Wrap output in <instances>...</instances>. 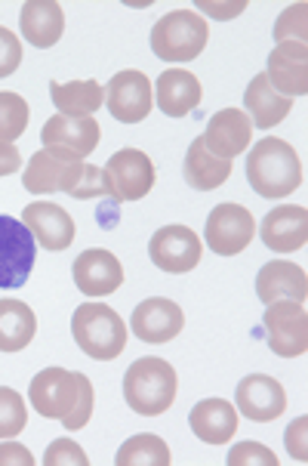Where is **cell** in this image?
Masks as SVG:
<instances>
[{"label":"cell","mask_w":308,"mask_h":466,"mask_svg":"<svg viewBox=\"0 0 308 466\" xmlns=\"http://www.w3.org/2000/svg\"><path fill=\"white\" fill-rule=\"evenodd\" d=\"M28 399L37 414L50 417V420H62L68 432L84 430L93 417V405H96L90 377L65 368H44L31 380Z\"/></svg>","instance_id":"1"},{"label":"cell","mask_w":308,"mask_h":466,"mask_svg":"<svg viewBox=\"0 0 308 466\" xmlns=\"http://www.w3.org/2000/svg\"><path fill=\"white\" fill-rule=\"evenodd\" d=\"M247 183L263 198H287L303 186V161L296 148L278 137H265L247 155Z\"/></svg>","instance_id":"2"},{"label":"cell","mask_w":308,"mask_h":466,"mask_svg":"<svg viewBox=\"0 0 308 466\" xmlns=\"http://www.w3.org/2000/svg\"><path fill=\"white\" fill-rule=\"evenodd\" d=\"M176 392L179 377L167 359H154V355L136 359L124 374V399L142 417H157L173 408Z\"/></svg>","instance_id":"3"},{"label":"cell","mask_w":308,"mask_h":466,"mask_svg":"<svg viewBox=\"0 0 308 466\" xmlns=\"http://www.w3.org/2000/svg\"><path fill=\"white\" fill-rule=\"evenodd\" d=\"M71 334L75 343L86 359L93 361H112L126 350V330L124 319L105 303H81L71 315Z\"/></svg>","instance_id":"4"},{"label":"cell","mask_w":308,"mask_h":466,"mask_svg":"<svg viewBox=\"0 0 308 466\" xmlns=\"http://www.w3.org/2000/svg\"><path fill=\"white\" fill-rule=\"evenodd\" d=\"M207 37H210V28L201 13L173 10L154 22L152 50L161 62H192L204 53Z\"/></svg>","instance_id":"5"},{"label":"cell","mask_w":308,"mask_h":466,"mask_svg":"<svg viewBox=\"0 0 308 466\" xmlns=\"http://www.w3.org/2000/svg\"><path fill=\"white\" fill-rule=\"evenodd\" d=\"M263 325L268 330V350L281 359H299L308 350V315L303 303L293 299H278V303H268L263 315Z\"/></svg>","instance_id":"6"},{"label":"cell","mask_w":308,"mask_h":466,"mask_svg":"<svg viewBox=\"0 0 308 466\" xmlns=\"http://www.w3.org/2000/svg\"><path fill=\"white\" fill-rule=\"evenodd\" d=\"M35 235L15 217L0 213V288H22L35 268Z\"/></svg>","instance_id":"7"},{"label":"cell","mask_w":308,"mask_h":466,"mask_svg":"<svg viewBox=\"0 0 308 466\" xmlns=\"http://www.w3.org/2000/svg\"><path fill=\"white\" fill-rule=\"evenodd\" d=\"M253 235H256V219L241 204H219V208H213L207 226H204V241L219 257H238L241 250H247Z\"/></svg>","instance_id":"8"},{"label":"cell","mask_w":308,"mask_h":466,"mask_svg":"<svg viewBox=\"0 0 308 466\" xmlns=\"http://www.w3.org/2000/svg\"><path fill=\"white\" fill-rule=\"evenodd\" d=\"M148 257L161 272L185 275L204 259V241L188 226H164L148 241Z\"/></svg>","instance_id":"9"},{"label":"cell","mask_w":308,"mask_h":466,"mask_svg":"<svg viewBox=\"0 0 308 466\" xmlns=\"http://www.w3.org/2000/svg\"><path fill=\"white\" fill-rule=\"evenodd\" d=\"M105 106L114 121L121 124H139L145 121L154 106V86L148 75L136 68L117 71L112 81L105 84Z\"/></svg>","instance_id":"10"},{"label":"cell","mask_w":308,"mask_h":466,"mask_svg":"<svg viewBox=\"0 0 308 466\" xmlns=\"http://www.w3.org/2000/svg\"><path fill=\"white\" fill-rule=\"evenodd\" d=\"M102 170H105L108 183H112L114 201H121V204L142 201L154 188V179H157L154 161L145 152H139V148H121V152H114Z\"/></svg>","instance_id":"11"},{"label":"cell","mask_w":308,"mask_h":466,"mask_svg":"<svg viewBox=\"0 0 308 466\" xmlns=\"http://www.w3.org/2000/svg\"><path fill=\"white\" fill-rule=\"evenodd\" d=\"M81 157L59 152V148H41V152L31 155L22 186L31 195H53V192H71L75 177L81 170Z\"/></svg>","instance_id":"12"},{"label":"cell","mask_w":308,"mask_h":466,"mask_svg":"<svg viewBox=\"0 0 308 466\" xmlns=\"http://www.w3.org/2000/svg\"><path fill=\"white\" fill-rule=\"evenodd\" d=\"M183 328H185L183 306L173 303L167 297H152L145 303H139L130 319V330L142 343H170V339L183 334Z\"/></svg>","instance_id":"13"},{"label":"cell","mask_w":308,"mask_h":466,"mask_svg":"<svg viewBox=\"0 0 308 466\" xmlns=\"http://www.w3.org/2000/svg\"><path fill=\"white\" fill-rule=\"evenodd\" d=\"M253 139V124L243 108H223V112H216L207 121V130H204V148H207L210 155L223 157V161H232V157H238L247 152Z\"/></svg>","instance_id":"14"},{"label":"cell","mask_w":308,"mask_h":466,"mask_svg":"<svg viewBox=\"0 0 308 466\" xmlns=\"http://www.w3.org/2000/svg\"><path fill=\"white\" fill-rule=\"evenodd\" d=\"M238 410L253 423H272L287 410V392L268 374H250L238 383Z\"/></svg>","instance_id":"15"},{"label":"cell","mask_w":308,"mask_h":466,"mask_svg":"<svg viewBox=\"0 0 308 466\" xmlns=\"http://www.w3.org/2000/svg\"><path fill=\"white\" fill-rule=\"evenodd\" d=\"M102 137V127L96 117H71V115H53L50 121L44 124V148H59V152H68L75 157H84L96 152Z\"/></svg>","instance_id":"16"},{"label":"cell","mask_w":308,"mask_h":466,"mask_svg":"<svg viewBox=\"0 0 308 466\" xmlns=\"http://www.w3.org/2000/svg\"><path fill=\"white\" fill-rule=\"evenodd\" d=\"M265 77L274 90L287 99L305 96L308 93V46L303 41H283L268 56Z\"/></svg>","instance_id":"17"},{"label":"cell","mask_w":308,"mask_h":466,"mask_svg":"<svg viewBox=\"0 0 308 466\" xmlns=\"http://www.w3.org/2000/svg\"><path fill=\"white\" fill-rule=\"evenodd\" d=\"M75 284L86 297H108L124 284V266L112 250L90 248L75 259Z\"/></svg>","instance_id":"18"},{"label":"cell","mask_w":308,"mask_h":466,"mask_svg":"<svg viewBox=\"0 0 308 466\" xmlns=\"http://www.w3.org/2000/svg\"><path fill=\"white\" fill-rule=\"evenodd\" d=\"M22 223L28 226V232L35 235V241L41 244V248L53 250V254L68 250L71 241H75V235H77L71 213L65 208H59V204H50V201L28 204L25 213H22Z\"/></svg>","instance_id":"19"},{"label":"cell","mask_w":308,"mask_h":466,"mask_svg":"<svg viewBox=\"0 0 308 466\" xmlns=\"http://www.w3.org/2000/svg\"><path fill=\"white\" fill-rule=\"evenodd\" d=\"M263 244L274 254H293L303 250L308 241V213L305 208L296 204H283V208L268 210V217L263 219Z\"/></svg>","instance_id":"20"},{"label":"cell","mask_w":308,"mask_h":466,"mask_svg":"<svg viewBox=\"0 0 308 466\" xmlns=\"http://www.w3.org/2000/svg\"><path fill=\"white\" fill-rule=\"evenodd\" d=\"M152 86H154L157 108L170 117H183L188 112H194L204 99L201 81L188 68H167Z\"/></svg>","instance_id":"21"},{"label":"cell","mask_w":308,"mask_h":466,"mask_svg":"<svg viewBox=\"0 0 308 466\" xmlns=\"http://www.w3.org/2000/svg\"><path fill=\"white\" fill-rule=\"evenodd\" d=\"M256 297L263 303H278V299H293V303H305L308 297V279L305 268L287 259H272L268 266L259 268L256 275Z\"/></svg>","instance_id":"22"},{"label":"cell","mask_w":308,"mask_h":466,"mask_svg":"<svg viewBox=\"0 0 308 466\" xmlns=\"http://www.w3.org/2000/svg\"><path fill=\"white\" fill-rule=\"evenodd\" d=\"M22 37L37 46V50H50L59 44L62 31H65V13L56 0H28L19 13Z\"/></svg>","instance_id":"23"},{"label":"cell","mask_w":308,"mask_h":466,"mask_svg":"<svg viewBox=\"0 0 308 466\" xmlns=\"http://www.w3.org/2000/svg\"><path fill=\"white\" fill-rule=\"evenodd\" d=\"M188 423H192V432L201 441L225 445L238 432V410H234V405H228L225 399H204L192 408Z\"/></svg>","instance_id":"24"},{"label":"cell","mask_w":308,"mask_h":466,"mask_svg":"<svg viewBox=\"0 0 308 466\" xmlns=\"http://www.w3.org/2000/svg\"><path fill=\"white\" fill-rule=\"evenodd\" d=\"M243 112H247L250 124L259 130H272L278 127V124L283 121V117L290 115V108H293V99L281 96L278 90L272 86V81L263 75H256L247 86V93H243Z\"/></svg>","instance_id":"25"},{"label":"cell","mask_w":308,"mask_h":466,"mask_svg":"<svg viewBox=\"0 0 308 466\" xmlns=\"http://www.w3.org/2000/svg\"><path fill=\"white\" fill-rule=\"evenodd\" d=\"M183 177L197 192H213V188L228 183V177H232V161H223V157L210 155L207 148H204V142L194 139L185 152Z\"/></svg>","instance_id":"26"},{"label":"cell","mask_w":308,"mask_h":466,"mask_svg":"<svg viewBox=\"0 0 308 466\" xmlns=\"http://www.w3.org/2000/svg\"><path fill=\"white\" fill-rule=\"evenodd\" d=\"M35 334V309L22 299H0V352H22Z\"/></svg>","instance_id":"27"},{"label":"cell","mask_w":308,"mask_h":466,"mask_svg":"<svg viewBox=\"0 0 308 466\" xmlns=\"http://www.w3.org/2000/svg\"><path fill=\"white\" fill-rule=\"evenodd\" d=\"M50 96L59 115L71 117H93L99 106L105 102V86L99 81H71V84H50Z\"/></svg>","instance_id":"28"},{"label":"cell","mask_w":308,"mask_h":466,"mask_svg":"<svg viewBox=\"0 0 308 466\" xmlns=\"http://www.w3.org/2000/svg\"><path fill=\"white\" fill-rule=\"evenodd\" d=\"M170 448L161 436L142 432V436L126 439L117 451L114 463L117 466H170Z\"/></svg>","instance_id":"29"},{"label":"cell","mask_w":308,"mask_h":466,"mask_svg":"<svg viewBox=\"0 0 308 466\" xmlns=\"http://www.w3.org/2000/svg\"><path fill=\"white\" fill-rule=\"evenodd\" d=\"M28 102L19 93H0V142H15L28 127Z\"/></svg>","instance_id":"30"},{"label":"cell","mask_w":308,"mask_h":466,"mask_svg":"<svg viewBox=\"0 0 308 466\" xmlns=\"http://www.w3.org/2000/svg\"><path fill=\"white\" fill-rule=\"evenodd\" d=\"M28 423V408L25 399L10 386H0V439H13L19 432H25Z\"/></svg>","instance_id":"31"},{"label":"cell","mask_w":308,"mask_h":466,"mask_svg":"<svg viewBox=\"0 0 308 466\" xmlns=\"http://www.w3.org/2000/svg\"><path fill=\"white\" fill-rule=\"evenodd\" d=\"M71 198L77 201H90V198H102V195H108V198H114L112 195V183H108L105 170L102 167H93V164H81V170H77L75 177V186H71Z\"/></svg>","instance_id":"32"},{"label":"cell","mask_w":308,"mask_h":466,"mask_svg":"<svg viewBox=\"0 0 308 466\" xmlns=\"http://www.w3.org/2000/svg\"><path fill=\"white\" fill-rule=\"evenodd\" d=\"M308 6L305 4H293L281 13L278 25H274V41H303L305 44V25H308Z\"/></svg>","instance_id":"33"},{"label":"cell","mask_w":308,"mask_h":466,"mask_svg":"<svg viewBox=\"0 0 308 466\" xmlns=\"http://www.w3.org/2000/svg\"><path fill=\"white\" fill-rule=\"evenodd\" d=\"M86 466L90 463V457L84 454V448L77 445V441L71 439H56L50 441V448H46L44 454V466Z\"/></svg>","instance_id":"34"},{"label":"cell","mask_w":308,"mask_h":466,"mask_svg":"<svg viewBox=\"0 0 308 466\" xmlns=\"http://www.w3.org/2000/svg\"><path fill=\"white\" fill-rule=\"evenodd\" d=\"M243 463H259V466H278V457H274L272 448L259 445V441H241L228 451V466H243Z\"/></svg>","instance_id":"35"},{"label":"cell","mask_w":308,"mask_h":466,"mask_svg":"<svg viewBox=\"0 0 308 466\" xmlns=\"http://www.w3.org/2000/svg\"><path fill=\"white\" fill-rule=\"evenodd\" d=\"M22 62V41L10 28L0 25V77H10Z\"/></svg>","instance_id":"36"},{"label":"cell","mask_w":308,"mask_h":466,"mask_svg":"<svg viewBox=\"0 0 308 466\" xmlns=\"http://www.w3.org/2000/svg\"><path fill=\"white\" fill-rule=\"evenodd\" d=\"M305 426H308L305 417H299V420H293V423L287 426V451H290V457H296L299 463L308 461V451H305Z\"/></svg>","instance_id":"37"},{"label":"cell","mask_w":308,"mask_h":466,"mask_svg":"<svg viewBox=\"0 0 308 466\" xmlns=\"http://www.w3.org/2000/svg\"><path fill=\"white\" fill-rule=\"evenodd\" d=\"M0 466H35V457L19 441H4L0 445Z\"/></svg>","instance_id":"38"},{"label":"cell","mask_w":308,"mask_h":466,"mask_svg":"<svg viewBox=\"0 0 308 466\" xmlns=\"http://www.w3.org/2000/svg\"><path fill=\"white\" fill-rule=\"evenodd\" d=\"M22 167V155L13 142H0V177H13Z\"/></svg>","instance_id":"39"},{"label":"cell","mask_w":308,"mask_h":466,"mask_svg":"<svg viewBox=\"0 0 308 466\" xmlns=\"http://www.w3.org/2000/svg\"><path fill=\"white\" fill-rule=\"evenodd\" d=\"M243 6H247V4H243V0H238V4H232V6H225V4H197V10L216 15V19H232V15H238Z\"/></svg>","instance_id":"40"}]
</instances>
